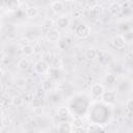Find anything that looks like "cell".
Masks as SVG:
<instances>
[{
    "instance_id": "d4e9b609",
    "label": "cell",
    "mask_w": 133,
    "mask_h": 133,
    "mask_svg": "<svg viewBox=\"0 0 133 133\" xmlns=\"http://www.w3.org/2000/svg\"><path fill=\"white\" fill-rule=\"evenodd\" d=\"M72 125H73L75 128H82V127H83V119H82L81 117H79V116L74 117Z\"/></svg>"
},
{
    "instance_id": "7c38bea8",
    "label": "cell",
    "mask_w": 133,
    "mask_h": 133,
    "mask_svg": "<svg viewBox=\"0 0 133 133\" xmlns=\"http://www.w3.org/2000/svg\"><path fill=\"white\" fill-rule=\"evenodd\" d=\"M122 8H123V7H122V5H121L118 2H112V3L109 5V7H108L110 14H112L113 16L119 15L121 11H122Z\"/></svg>"
},
{
    "instance_id": "8992f818",
    "label": "cell",
    "mask_w": 133,
    "mask_h": 133,
    "mask_svg": "<svg viewBox=\"0 0 133 133\" xmlns=\"http://www.w3.org/2000/svg\"><path fill=\"white\" fill-rule=\"evenodd\" d=\"M56 26L59 29H65L70 25V18L68 16H61L56 20Z\"/></svg>"
},
{
    "instance_id": "7a4b0ae2",
    "label": "cell",
    "mask_w": 133,
    "mask_h": 133,
    "mask_svg": "<svg viewBox=\"0 0 133 133\" xmlns=\"http://www.w3.org/2000/svg\"><path fill=\"white\" fill-rule=\"evenodd\" d=\"M49 70H50L49 62L46 61L45 59H41L36 61L33 65V71L35 74H45V73H48Z\"/></svg>"
},
{
    "instance_id": "4316f807",
    "label": "cell",
    "mask_w": 133,
    "mask_h": 133,
    "mask_svg": "<svg viewBox=\"0 0 133 133\" xmlns=\"http://www.w3.org/2000/svg\"><path fill=\"white\" fill-rule=\"evenodd\" d=\"M33 113L36 116H39L43 113V107L42 106H34L33 107Z\"/></svg>"
},
{
    "instance_id": "2e32d148",
    "label": "cell",
    "mask_w": 133,
    "mask_h": 133,
    "mask_svg": "<svg viewBox=\"0 0 133 133\" xmlns=\"http://www.w3.org/2000/svg\"><path fill=\"white\" fill-rule=\"evenodd\" d=\"M22 53L25 55V56H31L33 53H35L34 52V48H33V46L30 44V45H27V46H24V47H22Z\"/></svg>"
},
{
    "instance_id": "603a6c76",
    "label": "cell",
    "mask_w": 133,
    "mask_h": 133,
    "mask_svg": "<svg viewBox=\"0 0 133 133\" xmlns=\"http://www.w3.org/2000/svg\"><path fill=\"white\" fill-rule=\"evenodd\" d=\"M1 125H2V128L1 130L4 128V127H9L11 125V118L9 116H4L3 113H2V117H1Z\"/></svg>"
},
{
    "instance_id": "277c9868",
    "label": "cell",
    "mask_w": 133,
    "mask_h": 133,
    "mask_svg": "<svg viewBox=\"0 0 133 133\" xmlns=\"http://www.w3.org/2000/svg\"><path fill=\"white\" fill-rule=\"evenodd\" d=\"M104 91H105L104 85L101 83H94L90 87V94L94 98H101Z\"/></svg>"
},
{
    "instance_id": "52a82bcc",
    "label": "cell",
    "mask_w": 133,
    "mask_h": 133,
    "mask_svg": "<svg viewBox=\"0 0 133 133\" xmlns=\"http://www.w3.org/2000/svg\"><path fill=\"white\" fill-rule=\"evenodd\" d=\"M126 41L125 38L123 37V35H115L113 38H112V45L116 48V49H124L125 46H126Z\"/></svg>"
},
{
    "instance_id": "7402d4cb",
    "label": "cell",
    "mask_w": 133,
    "mask_h": 133,
    "mask_svg": "<svg viewBox=\"0 0 133 133\" xmlns=\"http://www.w3.org/2000/svg\"><path fill=\"white\" fill-rule=\"evenodd\" d=\"M26 82H27V81H26V79H25L24 77H17V78L15 79V81H14L15 85L18 86V87H20V88L25 87Z\"/></svg>"
},
{
    "instance_id": "f546056e",
    "label": "cell",
    "mask_w": 133,
    "mask_h": 133,
    "mask_svg": "<svg viewBox=\"0 0 133 133\" xmlns=\"http://www.w3.org/2000/svg\"><path fill=\"white\" fill-rule=\"evenodd\" d=\"M33 48H34V52H38L39 50H43V49H42V45H41L38 42H36V43L33 45Z\"/></svg>"
},
{
    "instance_id": "3957f363",
    "label": "cell",
    "mask_w": 133,
    "mask_h": 133,
    "mask_svg": "<svg viewBox=\"0 0 133 133\" xmlns=\"http://www.w3.org/2000/svg\"><path fill=\"white\" fill-rule=\"evenodd\" d=\"M101 99H102V101L104 103H106L108 105H112L116 101V94L113 90H107V91H104L103 92Z\"/></svg>"
},
{
    "instance_id": "44dd1931",
    "label": "cell",
    "mask_w": 133,
    "mask_h": 133,
    "mask_svg": "<svg viewBox=\"0 0 133 133\" xmlns=\"http://www.w3.org/2000/svg\"><path fill=\"white\" fill-rule=\"evenodd\" d=\"M122 35H123V37L125 38V41L127 43H132L133 42V29H129V30L125 31Z\"/></svg>"
},
{
    "instance_id": "4fadbf2b",
    "label": "cell",
    "mask_w": 133,
    "mask_h": 133,
    "mask_svg": "<svg viewBox=\"0 0 133 133\" xmlns=\"http://www.w3.org/2000/svg\"><path fill=\"white\" fill-rule=\"evenodd\" d=\"M84 56L87 60H95L98 56V52L95 48H87L84 52Z\"/></svg>"
},
{
    "instance_id": "ffe728a7",
    "label": "cell",
    "mask_w": 133,
    "mask_h": 133,
    "mask_svg": "<svg viewBox=\"0 0 133 133\" xmlns=\"http://www.w3.org/2000/svg\"><path fill=\"white\" fill-rule=\"evenodd\" d=\"M101 12H102V6L101 5H95L90 9V16L94 17V18L99 17Z\"/></svg>"
},
{
    "instance_id": "5bb4252c",
    "label": "cell",
    "mask_w": 133,
    "mask_h": 133,
    "mask_svg": "<svg viewBox=\"0 0 133 133\" xmlns=\"http://www.w3.org/2000/svg\"><path fill=\"white\" fill-rule=\"evenodd\" d=\"M25 14H26V17L28 19H34L38 15V9L35 6H29V7L26 8Z\"/></svg>"
},
{
    "instance_id": "30bf717a",
    "label": "cell",
    "mask_w": 133,
    "mask_h": 133,
    "mask_svg": "<svg viewBox=\"0 0 133 133\" xmlns=\"http://www.w3.org/2000/svg\"><path fill=\"white\" fill-rule=\"evenodd\" d=\"M57 115L61 119H68L71 115V111L68 107L61 106V107H58V109H57Z\"/></svg>"
},
{
    "instance_id": "9c48e42d",
    "label": "cell",
    "mask_w": 133,
    "mask_h": 133,
    "mask_svg": "<svg viewBox=\"0 0 133 133\" xmlns=\"http://www.w3.org/2000/svg\"><path fill=\"white\" fill-rule=\"evenodd\" d=\"M64 2L61 1V0H56V1H53L51 3V9L53 10L54 14H60L62 10H63V7H64Z\"/></svg>"
},
{
    "instance_id": "8fae6325",
    "label": "cell",
    "mask_w": 133,
    "mask_h": 133,
    "mask_svg": "<svg viewBox=\"0 0 133 133\" xmlns=\"http://www.w3.org/2000/svg\"><path fill=\"white\" fill-rule=\"evenodd\" d=\"M53 25H54V21L53 20H46L44 23H43V25H42V33L44 34V35H47L48 34V32L53 28Z\"/></svg>"
},
{
    "instance_id": "5b68a950",
    "label": "cell",
    "mask_w": 133,
    "mask_h": 133,
    "mask_svg": "<svg viewBox=\"0 0 133 133\" xmlns=\"http://www.w3.org/2000/svg\"><path fill=\"white\" fill-rule=\"evenodd\" d=\"M47 39L51 43H56V42H59L60 39V31L58 30V28H55L53 27L49 32L48 34L46 35Z\"/></svg>"
},
{
    "instance_id": "e0dca14e",
    "label": "cell",
    "mask_w": 133,
    "mask_h": 133,
    "mask_svg": "<svg viewBox=\"0 0 133 133\" xmlns=\"http://www.w3.org/2000/svg\"><path fill=\"white\" fill-rule=\"evenodd\" d=\"M19 7H20V2H19V0H9V1L7 2V8H8V10H10V11H15V10H17Z\"/></svg>"
},
{
    "instance_id": "6da1fadb",
    "label": "cell",
    "mask_w": 133,
    "mask_h": 133,
    "mask_svg": "<svg viewBox=\"0 0 133 133\" xmlns=\"http://www.w3.org/2000/svg\"><path fill=\"white\" fill-rule=\"evenodd\" d=\"M91 33V29L89 26L85 25V24H80L77 25L75 28V36L78 38H86L90 35Z\"/></svg>"
},
{
    "instance_id": "f1b7e54d",
    "label": "cell",
    "mask_w": 133,
    "mask_h": 133,
    "mask_svg": "<svg viewBox=\"0 0 133 133\" xmlns=\"http://www.w3.org/2000/svg\"><path fill=\"white\" fill-rule=\"evenodd\" d=\"M97 130H100V128H96V125H89L86 129L87 132H90V131L94 132V131H97Z\"/></svg>"
},
{
    "instance_id": "83f0119b",
    "label": "cell",
    "mask_w": 133,
    "mask_h": 133,
    "mask_svg": "<svg viewBox=\"0 0 133 133\" xmlns=\"http://www.w3.org/2000/svg\"><path fill=\"white\" fill-rule=\"evenodd\" d=\"M30 44H31V42H30V39H29L28 37H22V38L20 39V45H21L22 47L27 46V45H30Z\"/></svg>"
},
{
    "instance_id": "4dcf8cb0",
    "label": "cell",
    "mask_w": 133,
    "mask_h": 133,
    "mask_svg": "<svg viewBox=\"0 0 133 133\" xmlns=\"http://www.w3.org/2000/svg\"><path fill=\"white\" fill-rule=\"evenodd\" d=\"M61 1H63L64 3H70V2H73L74 0H61Z\"/></svg>"
},
{
    "instance_id": "9a60e30c",
    "label": "cell",
    "mask_w": 133,
    "mask_h": 133,
    "mask_svg": "<svg viewBox=\"0 0 133 133\" xmlns=\"http://www.w3.org/2000/svg\"><path fill=\"white\" fill-rule=\"evenodd\" d=\"M17 65H18V68H19L20 70H22V71L27 70V69L29 68V59L27 58V56L21 58V59L18 61V64H17Z\"/></svg>"
},
{
    "instance_id": "484cf974",
    "label": "cell",
    "mask_w": 133,
    "mask_h": 133,
    "mask_svg": "<svg viewBox=\"0 0 133 133\" xmlns=\"http://www.w3.org/2000/svg\"><path fill=\"white\" fill-rule=\"evenodd\" d=\"M126 109L129 112L133 113V99H130V100H128L126 102Z\"/></svg>"
},
{
    "instance_id": "cb8c5ba5",
    "label": "cell",
    "mask_w": 133,
    "mask_h": 133,
    "mask_svg": "<svg viewBox=\"0 0 133 133\" xmlns=\"http://www.w3.org/2000/svg\"><path fill=\"white\" fill-rule=\"evenodd\" d=\"M42 88L44 89L45 92L51 90V88H52V81H51L50 79H46V80L43 82V84H42Z\"/></svg>"
},
{
    "instance_id": "1f68e13d",
    "label": "cell",
    "mask_w": 133,
    "mask_h": 133,
    "mask_svg": "<svg viewBox=\"0 0 133 133\" xmlns=\"http://www.w3.org/2000/svg\"><path fill=\"white\" fill-rule=\"evenodd\" d=\"M128 132H133V128H132V129H130V130H129Z\"/></svg>"
},
{
    "instance_id": "ba28073f",
    "label": "cell",
    "mask_w": 133,
    "mask_h": 133,
    "mask_svg": "<svg viewBox=\"0 0 133 133\" xmlns=\"http://www.w3.org/2000/svg\"><path fill=\"white\" fill-rule=\"evenodd\" d=\"M57 131L58 132H62V133H66V132H72L73 131V125L66 121L61 122L60 124H58L57 126Z\"/></svg>"
},
{
    "instance_id": "d6986e66",
    "label": "cell",
    "mask_w": 133,
    "mask_h": 133,
    "mask_svg": "<svg viewBox=\"0 0 133 133\" xmlns=\"http://www.w3.org/2000/svg\"><path fill=\"white\" fill-rule=\"evenodd\" d=\"M104 80H105V82H106L108 85H112V84H114V83L116 82V77H115V75H113V74H111V73H107V74L105 75Z\"/></svg>"
},
{
    "instance_id": "ac0fdd59",
    "label": "cell",
    "mask_w": 133,
    "mask_h": 133,
    "mask_svg": "<svg viewBox=\"0 0 133 133\" xmlns=\"http://www.w3.org/2000/svg\"><path fill=\"white\" fill-rule=\"evenodd\" d=\"M24 104V99L20 96H15L11 99V105L15 107H21Z\"/></svg>"
}]
</instances>
